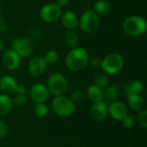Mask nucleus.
Returning <instances> with one entry per match:
<instances>
[{"label":"nucleus","mask_w":147,"mask_h":147,"mask_svg":"<svg viewBox=\"0 0 147 147\" xmlns=\"http://www.w3.org/2000/svg\"><path fill=\"white\" fill-rule=\"evenodd\" d=\"M89 59V54L84 48L75 47L68 52L65 58V65L72 71H80L88 65Z\"/></svg>","instance_id":"obj_1"},{"label":"nucleus","mask_w":147,"mask_h":147,"mask_svg":"<svg viewBox=\"0 0 147 147\" xmlns=\"http://www.w3.org/2000/svg\"><path fill=\"white\" fill-rule=\"evenodd\" d=\"M122 28L129 36H140L146 32V21L144 17L138 15L129 16L124 20Z\"/></svg>","instance_id":"obj_2"},{"label":"nucleus","mask_w":147,"mask_h":147,"mask_svg":"<svg viewBox=\"0 0 147 147\" xmlns=\"http://www.w3.org/2000/svg\"><path fill=\"white\" fill-rule=\"evenodd\" d=\"M53 113L61 118H67L75 112V103L64 95L56 96L51 103Z\"/></svg>","instance_id":"obj_3"},{"label":"nucleus","mask_w":147,"mask_h":147,"mask_svg":"<svg viewBox=\"0 0 147 147\" xmlns=\"http://www.w3.org/2000/svg\"><path fill=\"white\" fill-rule=\"evenodd\" d=\"M124 65L122 56L118 53H111L102 59L101 68L108 75H115L121 71Z\"/></svg>","instance_id":"obj_4"},{"label":"nucleus","mask_w":147,"mask_h":147,"mask_svg":"<svg viewBox=\"0 0 147 147\" xmlns=\"http://www.w3.org/2000/svg\"><path fill=\"white\" fill-rule=\"evenodd\" d=\"M47 87L49 92L56 96L64 95L68 88V82L66 78L61 73L52 74L47 82Z\"/></svg>","instance_id":"obj_5"},{"label":"nucleus","mask_w":147,"mask_h":147,"mask_svg":"<svg viewBox=\"0 0 147 147\" xmlns=\"http://www.w3.org/2000/svg\"><path fill=\"white\" fill-rule=\"evenodd\" d=\"M78 24L84 32L93 33L99 27V16H97L93 10L88 9L81 15L78 19Z\"/></svg>","instance_id":"obj_6"},{"label":"nucleus","mask_w":147,"mask_h":147,"mask_svg":"<svg viewBox=\"0 0 147 147\" xmlns=\"http://www.w3.org/2000/svg\"><path fill=\"white\" fill-rule=\"evenodd\" d=\"M62 14V9L56 3H47L40 10V19L47 23L57 22Z\"/></svg>","instance_id":"obj_7"},{"label":"nucleus","mask_w":147,"mask_h":147,"mask_svg":"<svg viewBox=\"0 0 147 147\" xmlns=\"http://www.w3.org/2000/svg\"><path fill=\"white\" fill-rule=\"evenodd\" d=\"M12 50H14L21 58H28L32 54L34 46L28 38L16 37L12 40Z\"/></svg>","instance_id":"obj_8"},{"label":"nucleus","mask_w":147,"mask_h":147,"mask_svg":"<svg viewBox=\"0 0 147 147\" xmlns=\"http://www.w3.org/2000/svg\"><path fill=\"white\" fill-rule=\"evenodd\" d=\"M29 96L32 101L36 104L45 103L49 97V91L45 84L41 83H36L30 88Z\"/></svg>","instance_id":"obj_9"},{"label":"nucleus","mask_w":147,"mask_h":147,"mask_svg":"<svg viewBox=\"0 0 147 147\" xmlns=\"http://www.w3.org/2000/svg\"><path fill=\"white\" fill-rule=\"evenodd\" d=\"M47 62L42 56H34L28 65V71L33 77H40L44 74L47 69Z\"/></svg>","instance_id":"obj_10"},{"label":"nucleus","mask_w":147,"mask_h":147,"mask_svg":"<svg viewBox=\"0 0 147 147\" xmlns=\"http://www.w3.org/2000/svg\"><path fill=\"white\" fill-rule=\"evenodd\" d=\"M3 65L9 71L16 70L21 64V57L14 50H7L2 57Z\"/></svg>","instance_id":"obj_11"},{"label":"nucleus","mask_w":147,"mask_h":147,"mask_svg":"<svg viewBox=\"0 0 147 147\" xmlns=\"http://www.w3.org/2000/svg\"><path fill=\"white\" fill-rule=\"evenodd\" d=\"M90 113L95 121H102L109 115V107L104 101L94 102L90 108Z\"/></svg>","instance_id":"obj_12"},{"label":"nucleus","mask_w":147,"mask_h":147,"mask_svg":"<svg viewBox=\"0 0 147 147\" xmlns=\"http://www.w3.org/2000/svg\"><path fill=\"white\" fill-rule=\"evenodd\" d=\"M128 114L127 108L125 103L115 101L111 102L109 107V115L115 121H121Z\"/></svg>","instance_id":"obj_13"},{"label":"nucleus","mask_w":147,"mask_h":147,"mask_svg":"<svg viewBox=\"0 0 147 147\" xmlns=\"http://www.w3.org/2000/svg\"><path fill=\"white\" fill-rule=\"evenodd\" d=\"M17 86L16 79L11 76L5 75L0 78V90L4 95L10 96L16 94Z\"/></svg>","instance_id":"obj_14"},{"label":"nucleus","mask_w":147,"mask_h":147,"mask_svg":"<svg viewBox=\"0 0 147 147\" xmlns=\"http://www.w3.org/2000/svg\"><path fill=\"white\" fill-rule=\"evenodd\" d=\"M60 20L62 26L67 30H74L78 25V17L77 14L71 10L62 12Z\"/></svg>","instance_id":"obj_15"},{"label":"nucleus","mask_w":147,"mask_h":147,"mask_svg":"<svg viewBox=\"0 0 147 147\" xmlns=\"http://www.w3.org/2000/svg\"><path fill=\"white\" fill-rule=\"evenodd\" d=\"M113 9L112 4L108 0H97L94 3V12L97 16H107Z\"/></svg>","instance_id":"obj_16"},{"label":"nucleus","mask_w":147,"mask_h":147,"mask_svg":"<svg viewBox=\"0 0 147 147\" xmlns=\"http://www.w3.org/2000/svg\"><path fill=\"white\" fill-rule=\"evenodd\" d=\"M144 90V84L140 80H133L128 82L125 86V92L127 96L142 93Z\"/></svg>","instance_id":"obj_17"},{"label":"nucleus","mask_w":147,"mask_h":147,"mask_svg":"<svg viewBox=\"0 0 147 147\" xmlns=\"http://www.w3.org/2000/svg\"><path fill=\"white\" fill-rule=\"evenodd\" d=\"M127 102L128 105L133 109L134 110L139 111L141 110L145 107V99L143 96H141L139 94H134V95H129L127 96Z\"/></svg>","instance_id":"obj_18"},{"label":"nucleus","mask_w":147,"mask_h":147,"mask_svg":"<svg viewBox=\"0 0 147 147\" xmlns=\"http://www.w3.org/2000/svg\"><path fill=\"white\" fill-rule=\"evenodd\" d=\"M87 96L90 99V101H91L93 103L97 102L102 101L103 91L101 88L93 84L89 86V88L87 89Z\"/></svg>","instance_id":"obj_19"},{"label":"nucleus","mask_w":147,"mask_h":147,"mask_svg":"<svg viewBox=\"0 0 147 147\" xmlns=\"http://www.w3.org/2000/svg\"><path fill=\"white\" fill-rule=\"evenodd\" d=\"M120 95V90L116 85H110L107 87L106 90L103 92L102 99L105 102H115Z\"/></svg>","instance_id":"obj_20"},{"label":"nucleus","mask_w":147,"mask_h":147,"mask_svg":"<svg viewBox=\"0 0 147 147\" xmlns=\"http://www.w3.org/2000/svg\"><path fill=\"white\" fill-rule=\"evenodd\" d=\"M12 107V102L9 96L2 94L0 95V117L7 115Z\"/></svg>","instance_id":"obj_21"},{"label":"nucleus","mask_w":147,"mask_h":147,"mask_svg":"<svg viewBox=\"0 0 147 147\" xmlns=\"http://www.w3.org/2000/svg\"><path fill=\"white\" fill-rule=\"evenodd\" d=\"M63 39L65 43L71 47H77L78 42V36L74 30H66L63 35Z\"/></svg>","instance_id":"obj_22"},{"label":"nucleus","mask_w":147,"mask_h":147,"mask_svg":"<svg viewBox=\"0 0 147 147\" xmlns=\"http://www.w3.org/2000/svg\"><path fill=\"white\" fill-rule=\"evenodd\" d=\"M94 81H95V85H96L97 87L101 88L102 90L103 88H106L109 85V79L108 74H106L102 71H98L96 74Z\"/></svg>","instance_id":"obj_23"},{"label":"nucleus","mask_w":147,"mask_h":147,"mask_svg":"<svg viewBox=\"0 0 147 147\" xmlns=\"http://www.w3.org/2000/svg\"><path fill=\"white\" fill-rule=\"evenodd\" d=\"M34 114L40 118L46 117L48 114V108L45 103H37L34 107Z\"/></svg>","instance_id":"obj_24"},{"label":"nucleus","mask_w":147,"mask_h":147,"mask_svg":"<svg viewBox=\"0 0 147 147\" xmlns=\"http://www.w3.org/2000/svg\"><path fill=\"white\" fill-rule=\"evenodd\" d=\"M43 58L47 64H54L59 59V53L56 50H49Z\"/></svg>","instance_id":"obj_25"},{"label":"nucleus","mask_w":147,"mask_h":147,"mask_svg":"<svg viewBox=\"0 0 147 147\" xmlns=\"http://www.w3.org/2000/svg\"><path fill=\"white\" fill-rule=\"evenodd\" d=\"M122 126L126 128V129H131L134 127V123H135V118L133 115L131 114H127L122 120Z\"/></svg>","instance_id":"obj_26"},{"label":"nucleus","mask_w":147,"mask_h":147,"mask_svg":"<svg viewBox=\"0 0 147 147\" xmlns=\"http://www.w3.org/2000/svg\"><path fill=\"white\" fill-rule=\"evenodd\" d=\"M84 97V94L82 90H74L71 94V97L70 99L74 102V103H79L83 101Z\"/></svg>","instance_id":"obj_27"},{"label":"nucleus","mask_w":147,"mask_h":147,"mask_svg":"<svg viewBox=\"0 0 147 147\" xmlns=\"http://www.w3.org/2000/svg\"><path fill=\"white\" fill-rule=\"evenodd\" d=\"M138 123L144 128L147 127V110H141L137 116Z\"/></svg>","instance_id":"obj_28"},{"label":"nucleus","mask_w":147,"mask_h":147,"mask_svg":"<svg viewBox=\"0 0 147 147\" xmlns=\"http://www.w3.org/2000/svg\"><path fill=\"white\" fill-rule=\"evenodd\" d=\"M13 102L17 106H23L28 102V97L26 96V95L16 94V96L14 97Z\"/></svg>","instance_id":"obj_29"},{"label":"nucleus","mask_w":147,"mask_h":147,"mask_svg":"<svg viewBox=\"0 0 147 147\" xmlns=\"http://www.w3.org/2000/svg\"><path fill=\"white\" fill-rule=\"evenodd\" d=\"M88 64H90V65L95 69H97L99 67H101V64H102V59L98 56H93L91 59H89V62Z\"/></svg>","instance_id":"obj_30"},{"label":"nucleus","mask_w":147,"mask_h":147,"mask_svg":"<svg viewBox=\"0 0 147 147\" xmlns=\"http://www.w3.org/2000/svg\"><path fill=\"white\" fill-rule=\"evenodd\" d=\"M8 134V127L7 125L0 120V139L4 138Z\"/></svg>","instance_id":"obj_31"},{"label":"nucleus","mask_w":147,"mask_h":147,"mask_svg":"<svg viewBox=\"0 0 147 147\" xmlns=\"http://www.w3.org/2000/svg\"><path fill=\"white\" fill-rule=\"evenodd\" d=\"M28 93V89L25 85L20 84L17 86L16 89V94H21V95H26Z\"/></svg>","instance_id":"obj_32"},{"label":"nucleus","mask_w":147,"mask_h":147,"mask_svg":"<svg viewBox=\"0 0 147 147\" xmlns=\"http://www.w3.org/2000/svg\"><path fill=\"white\" fill-rule=\"evenodd\" d=\"M8 28V22L3 19L0 17V33L5 32Z\"/></svg>","instance_id":"obj_33"},{"label":"nucleus","mask_w":147,"mask_h":147,"mask_svg":"<svg viewBox=\"0 0 147 147\" xmlns=\"http://www.w3.org/2000/svg\"><path fill=\"white\" fill-rule=\"evenodd\" d=\"M69 3H70V0H57L56 1V4L59 6L60 8L66 7Z\"/></svg>","instance_id":"obj_34"},{"label":"nucleus","mask_w":147,"mask_h":147,"mask_svg":"<svg viewBox=\"0 0 147 147\" xmlns=\"http://www.w3.org/2000/svg\"><path fill=\"white\" fill-rule=\"evenodd\" d=\"M4 49V43L2 40H0V52H2Z\"/></svg>","instance_id":"obj_35"},{"label":"nucleus","mask_w":147,"mask_h":147,"mask_svg":"<svg viewBox=\"0 0 147 147\" xmlns=\"http://www.w3.org/2000/svg\"><path fill=\"white\" fill-rule=\"evenodd\" d=\"M1 9H2V6H1V3H0V12H1Z\"/></svg>","instance_id":"obj_36"}]
</instances>
